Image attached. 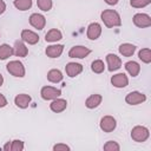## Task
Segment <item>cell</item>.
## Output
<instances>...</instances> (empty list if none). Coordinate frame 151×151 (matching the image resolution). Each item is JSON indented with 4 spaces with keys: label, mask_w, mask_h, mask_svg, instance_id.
<instances>
[{
    "label": "cell",
    "mask_w": 151,
    "mask_h": 151,
    "mask_svg": "<svg viewBox=\"0 0 151 151\" xmlns=\"http://www.w3.org/2000/svg\"><path fill=\"white\" fill-rule=\"evenodd\" d=\"M138 58L145 63V64H150L151 63V51L150 48H142L138 52Z\"/></svg>",
    "instance_id": "484cf974"
},
{
    "label": "cell",
    "mask_w": 151,
    "mask_h": 151,
    "mask_svg": "<svg viewBox=\"0 0 151 151\" xmlns=\"http://www.w3.org/2000/svg\"><path fill=\"white\" fill-rule=\"evenodd\" d=\"M63 77H64V76H63L61 71H60V70H57V68L50 70V71L47 72V80L51 81V83H54V84L61 81V80H63Z\"/></svg>",
    "instance_id": "603a6c76"
},
{
    "label": "cell",
    "mask_w": 151,
    "mask_h": 151,
    "mask_svg": "<svg viewBox=\"0 0 151 151\" xmlns=\"http://www.w3.org/2000/svg\"><path fill=\"white\" fill-rule=\"evenodd\" d=\"M40 94L44 100H53L61 94V91L53 86H44L40 91Z\"/></svg>",
    "instance_id": "277c9868"
},
{
    "label": "cell",
    "mask_w": 151,
    "mask_h": 151,
    "mask_svg": "<svg viewBox=\"0 0 151 151\" xmlns=\"http://www.w3.org/2000/svg\"><path fill=\"white\" fill-rule=\"evenodd\" d=\"M150 136V132H149V129L145 127V126H140V125H137L134 126L132 130H131V138L137 142V143H143L145 142Z\"/></svg>",
    "instance_id": "7a4b0ae2"
},
{
    "label": "cell",
    "mask_w": 151,
    "mask_h": 151,
    "mask_svg": "<svg viewBox=\"0 0 151 151\" xmlns=\"http://www.w3.org/2000/svg\"><path fill=\"white\" fill-rule=\"evenodd\" d=\"M29 24H31V26L32 27H34V28H37V29H42L44 27H45V25H46V19H45V17L42 15V14H40V13H33V14H31V17H29Z\"/></svg>",
    "instance_id": "9c48e42d"
},
{
    "label": "cell",
    "mask_w": 151,
    "mask_h": 151,
    "mask_svg": "<svg viewBox=\"0 0 151 151\" xmlns=\"http://www.w3.org/2000/svg\"><path fill=\"white\" fill-rule=\"evenodd\" d=\"M13 5L19 11H27L32 7V0H14Z\"/></svg>",
    "instance_id": "d4e9b609"
},
{
    "label": "cell",
    "mask_w": 151,
    "mask_h": 151,
    "mask_svg": "<svg viewBox=\"0 0 151 151\" xmlns=\"http://www.w3.org/2000/svg\"><path fill=\"white\" fill-rule=\"evenodd\" d=\"M91 53V50L85 47V46H73L70 51H68V57L70 58H78V59H83L85 57H87Z\"/></svg>",
    "instance_id": "ba28073f"
},
{
    "label": "cell",
    "mask_w": 151,
    "mask_h": 151,
    "mask_svg": "<svg viewBox=\"0 0 151 151\" xmlns=\"http://www.w3.org/2000/svg\"><path fill=\"white\" fill-rule=\"evenodd\" d=\"M21 40L29 45H35L39 41V35L31 29H22L21 31Z\"/></svg>",
    "instance_id": "7c38bea8"
},
{
    "label": "cell",
    "mask_w": 151,
    "mask_h": 151,
    "mask_svg": "<svg viewBox=\"0 0 151 151\" xmlns=\"http://www.w3.org/2000/svg\"><path fill=\"white\" fill-rule=\"evenodd\" d=\"M31 100H32V98H31L28 94H26V93H20V94H18V96L14 98V104H15L18 107H20V109H26V107H28Z\"/></svg>",
    "instance_id": "ac0fdd59"
},
{
    "label": "cell",
    "mask_w": 151,
    "mask_h": 151,
    "mask_svg": "<svg viewBox=\"0 0 151 151\" xmlns=\"http://www.w3.org/2000/svg\"><path fill=\"white\" fill-rule=\"evenodd\" d=\"M91 70H92L94 73H103L104 70H105L104 61L100 60V59H97V60L92 61V64H91Z\"/></svg>",
    "instance_id": "4316f807"
},
{
    "label": "cell",
    "mask_w": 151,
    "mask_h": 151,
    "mask_svg": "<svg viewBox=\"0 0 151 151\" xmlns=\"http://www.w3.org/2000/svg\"><path fill=\"white\" fill-rule=\"evenodd\" d=\"M106 63H107V68L110 72L117 71L118 68H120L122 66V60L118 55L113 54V53H109L106 55Z\"/></svg>",
    "instance_id": "30bf717a"
},
{
    "label": "cell",
    "mask_w": 151,
    "mask_h": 151,
    "mask_svg": "<svg viewBox=\"0 0 151 151\" xmlns=\"http://www.w3.org/2000/svg\"><path fill=\"white\" fill-rule=\"evenodd\" d=\"M125 70L129 72V74L131 77H137L140 72V66L137 61H127L125 63Z\"/></svg>",
    "instance_id": "7402d4cb"
},
{
    "label": "cell",
    "mask_w": 151,
    "mask_h": 151,
    "mask_svg": "<svg viewBox=\"0 0 151 151\" xmlns=\"http://www.w3.org/2000/svg\"><path fill=\"white\" fill-rule=\"evenodd\" d=\"M4 84V77H2V74L0 73V86Z\"/></svg>",
    "instance_id": "8d00e7d4"
},
{
    "label": "cell",
    "mask_w": 151,
    "mask_h": 151,
    "mask_svg": "<svg viewBox=\"0 0 151 151\" xmlns=\"http://www.w3.org/2000/svg\"><path fill=\"white\" fill-rule=\"evenodd\" d=\"M63 51H64V45L57 44V45H50V46H47L46 50H45V53L50 58H59L63 54Z\"/></svg>",
    "instance_id": "9a60e30c"
},
{
    "label": "cell",
    "mask_w": 151,
    "mask_h": 151,
    "mask_svg": "<svg viewBox=\"0 0 151 151\" xmlns=\"http://www.w3.org/2000/svg\"><path fill=\"white\" fill-rule=\"evenodd\" d=\"M101 34V26L98 22H92L88 25L87 31H86V35L90 40H97Z\"/></svg>",
    "instance_id": "8fae6325"
},
{
    "label": "cell",
    "mask_w": 151,
    "mask_h": 151,
    "mask_svg": "<svg viewBox=\"0 0 151 151\" xmlns=\"http://www.w3.org/2000/svg\"><path fill=\"white\" fill-rule=\"evenodd\" d=\"M151 2V0H130V5L134 8H143L147 6Z\"/></svg>",
    "instance_id": "f546056e"
},
{
    "label": "cell",
    "mask_w": 151,
    "mask_h": 151,
    "mask_svg": "<svg viewBox=\"0 0 151 151\" xmlns=\"http://www.w3.org/2000/svg\"><path fill=\"white\" fill-rule=\"evenodd\" d=\"M4 150H5V151H9V150H11V144H9V142L4 146Z\"/></svg>",
    "instance_id": "d590c367"
},
{
    "label": "cell",
    "mask_w": 151,
    "mask_h": 151,
    "mask_svg": "<svg viewBox=\"0 0 151 151\" xmlns=\"http://www.w3.org/2000/svg\"><path fill=\"white\" fill-rule=\"evenodd\" d=\"M13 54L20 58H24L28 54V48L26 47V45L24 44L22 40H17L14 42V47H13Z\"/></svg>",
    "instance_id": "2e32d148"
},
{
    "label": "cell",
    "mask_w": 151,
    "mask_h": 151,
    "mask_svg": "<svg viewBox=\"0 0 151 151\" xmlns=\"http://www.w3.org/2000/svg\"><path fill=\"white\" fill-rule=\"evenodd\" d=\"M65 71L70 78H74L83 72V65L78 63H68L65 66Z\"/></svg>",
    "instance_id": "5bb4252c"
},
{
    "label": "cell",
    "mask_w": 151,
    "mask_h": 151,
    "mask_svg": "<svg viewBox=\"0 0 151 151\" xmlns=\"http://www.w3.org/2000/svg\"><path fill=\"white\" fill-rule=\"evenodd\" d=\"M118 51L123 57H131L136 52V46L129 42H124L118 47Z\"/></svg>",
    "instance_id": "ffe728a7"
},
{
    "label": "cell",
    "mask_w": 151,
    "mask_h": 151,
    "mask_svg": "<svg viewBox=\"0 0 151 151\" xmlns=\"http://www.w3.org/2000/svg\"><path fill=\"white\" fill-rule=\"evenodd\" d=\"M6 68L8 71V73H11L14 77L18 78H22L25 76V66L21 61L19 60H12L6 65Z\"/></svg>",
    "instance_id": "3957f363"
},
{
    "label": "cell",
    "mask_w": 151,
    "mask_h": 151,
    "mask_svg": "<svg viewBox=\"0 0 151 151\" xmlns=\"http://www.w3.org/2000/svg\"><path fill=\"white\" fill-rule=\"evenodd\" d=\"M68 150H70V146L66 144H63V143L55 144L53 146V151H68Z\"/></svg>",
    "instance_id": "1f68e13d"
},
{
    "label": "cell",
    "mask_w": 151,
    "mask_h": 151,
    "mask_svg": "<svg viewBox=\"0 0 151 151\" xmlns=\"http://www.w3.org/2000/svg\"><path fill=\"white\" fill-rule=\"evenodd\" d=\"M100 18L107 28H112V27H117L122 25L120 15L114 9H104L100 14Z\"/></svg>",
    "instance_id": "6da1fadb"
},
{
    "label": "cell",
    "mask_w": 151,
    "mask_h": 151,
    "mask_svg": "<svg viewBox=\"0 0 151 151\" xmlns=\"http://www.w3.org/2000/svg\"><path fill=\"white\" fill-rule=\"evenodd\" d=\"M13 54V47L7 44L0 45V60H5Z\"/></svg>",
    "instance_id": "cb8c5ba5"
},
{
    "label": "cell",
    "mask_w": 151,
    "mask_h": 151,
    "mask_svg": "<svg viewBox=\"0 0 151 151\" xmlns=\"http://www.w3.org/2000/svg\"><path fill=\"white\" fill-rule=\"evenodd\" d=\"M66 107H67V101H66V99H61V98H55L50 104V109L55 113L63 112Z\"/></svg>",
    "instance_id": "e0dca14e"
},
{
    "label": "cell",
    "mask_w": 151,
    "mask_h": 151,
    "mask_svg": "<svg viewBox=\"0 0 151 151\" xmlns=\"http://www.w3.org/2000/svg\"><path fill=\"white\" fill-rule=\"evenodd\" d=\"M145 100H146V96L138 91H132V92L127 93L125 97V101L129 105H138V104L144 103Z\"/></svg>",
    "instance_id": "5b68a950"
},
{
    "label": "cell",
    "mask_w": 151,
    "mask_h": 151,
    "mask_svg": "<svg viewBox=\"0 0 151 151\" xmlns=\"http://www.w3.org/2000/svg\"><path fill=\"white\" fill-rule=\"evenodd\" d=\"M101 100H103V97H101L100 94H98V93L91 94V96L85 100V106H86L87 109H96V107H98V106L100 105Z\"/></svg>",
    "instance_id": "d6986e66"
},
{
    "label": "cell",
    "mask_w": 151,
    "mask_h": 151,
    "mask_svg": "<svg viewBox=\"0 0 151 151\" xmlns=\"http://www.w3.org/2000/svg\"><path fill=\"white\" fill-rule=\"evenodd\" d=\"M63 38V34H61V32L59 31V29H57V28H52V29H50L46 34H45V40L47 41V42H57L58 40H60Z\"/></svg>",
    "instance_id": "44dd1931"
},
{
    "label": "cell",
    "mask_w": 151,
    "mask_h": 151,
    "mask_svg": "<svg viewBox=\"0 0 151 151\" xmlns=\"http://www.w3.org/2000/svg\"><path fill=\"white\" fill-rule=\"evenodd\" d=\"M107 5H111V6H114V5H117L118 4V1L119 0H104Z\"/></svg>",
    "instance_id": "e575fe53"
},
{
    "label": "cell",
    "mask_w": 151,
    "mask_h": 151,
    "mask_svg": "<svg viewBox=\"0 0 151 151\" xmlns=\"http://www.w3.org/2000/svg\"><path fill=\"white\" fill-rule=\"evenodd\" d=\"M37 5L39 7V9L44 11V12H48L52 8V0H37Z\"/></svg>",
    "instance_id": "83f0119b"
},
{
    "label": "cell",
    "mask_w": 151,
    "mask_h": 151,
    "mask_svg": "<svg viewBox=\"0 0 151 151\" xmlns=\"http://www.w3.org/2000/svg\"><path fill=\"white\" fill-rule=\"evenodd\" d=\"M99 126L104 132H112L117 126V122L112 116H104L100 119Z\"/></svg>",
    "instance_id": "8992f818"
},
{
    "label": "cell",
    "mask_w": 151,
    "mask_h": 151,
    "mask_svg": "<svg viewBox=\"0 0 151 151\" xmlns=\"http://www.w3.org/2000/svg\"><path fill=\"white\" fill-rule=\"evenodd\" d=\"M6 11V4L4 0H0V14H2Z\"/></svg>",
    "instance_id": "836d02e7"
},
{
    "label": "cell",
    "mask_w": 151,
    "mask_h": 151,
    "mask_svg": "<svg viewBox=\"0 0 151 151\" xmlns=\"http://www.w3.org/2000/svg\"><path fill=\"white\" fill-rule=\"evenodd\" d=\"M24 150V142L15 139L11 144V151H22Z\"/></svg>",
    "instance_id": "4dcf8cb0"
},
{
    "label": "cell",
    "mask_w": 151,
    "mask_h": 151,
    "mask_svg": "<svg viewBox=\"0 0 151 151\" xmlns=\"http://www.w3.org/2000/svg\"><path fill=\"white\" fill-rule=\"evenodd\" d=\"M7 105V99L5 98L4 94L0 93V107H5Z\"/></svg>",
    "instance_id": "d6a6232c"
},
{
    "label": "cell",
    "mask_w": 151,
    "mask_h": 151,
    "mask_svg": "<svg viewBox=\"0 0 151 151\" xmlns=\"http://www.w3.org/2000/svg\"><path fill=\"white\" fill-rule=\"evenodd\" d=\"M133 24L137 27L140 28H145V27H150L151 26V18L150 15L145 14V13H137L133 15Z\"/></svg>",
    "instance_id": "52a82bcc"
},
{
    "label": "cell",
    "mask_w": 151,
    "mask_h": 151,
    "mask_svg": "<svg viewBox=\"0 0 151 151\" xmlns=\"http://www.w3.org/2000/svg\"><path fill=\"white\" fill-rule=\"evenodd\" d=\"M111 84H112L114 87L123 88V87L127 86L129 79H127V77H126L125 73H117V74L112 76V78H111Z\"/></svg>",
    "instance_id": "4fadbf2b"
},
{
    "label": "cell",
    "mask_w": 151,
    "mask_h": 151,
    "mask_svg": "<svg viewBox=\"0 0 151 151\" xmlns=\"http://www.w3.org/2000/svg\"><path fill=\"white\" fill-rule=\"evenodd\" d=\"M104 150H106V151H119L120 146H119V144L117 142L109 140L106 144H104Z\"/></svg>",
    "instance_id": "f1b7e54d"
}]
</instances>
